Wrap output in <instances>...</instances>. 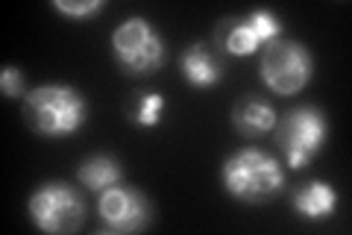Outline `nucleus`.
Wrapping results in <instances>:
<instances>
[{"label":"nucleus","mask_w":352,"mask_h":235,"mask_svg":"<svg viewBox=\"0 0 352 235\" xmlns=\"http://www.w3.org/2000/svg\"><path fill=\"white\" fill-rule=\"evenodd\" d=\"M85 97L71 85H38L24 100L30 127L47 139L74 136L85 124Z\"/></svg>","instance_id":"1"},{"label":"nucleus","mask_w":352,"mask_h":235,"mask_svg":"<svg viewBox=\"0 0 352 235\" xmlns=\"http://www.w3.org/2000/svg\"><path fill=\"white\" fill-rule=\"evenodd\" d=\"M220 180L232 197L247 200V203H261V200H270L282 192L285 174L273 156L256 147H244L223 162Z\"/></svg>","instance_id":"2"},{"label":"nucleus","mask_w":352,"mask_h":235,"mask_svg":"<svg viewBox=\"0 0 352 235\" xmlns=\"http://www.w3.org/2000/svg\"><path fill=\"white\" fill-rule=\"evenodd\" d=\"M112 53L115 62L132 76H144L162 68L164 44L156 27L144 18H126L112 32Z\"/></svg>","instance_id":"3"},{"label":"nucleus","mask_w":352,"mask_h":235,"mask_svg":"<svg viewBox=\"0 0 352 235\" xmlns=\"http://www.w3.org/2000/svg\"><path fill=\"white\" fill-rule=\"evenodd\" d=\"M311 53L300 41L273 39L261 53V80L273 94H296L311 80Z\"/></svg>","instance_id":"4"},{"label":"nucleus","mask_w":352,"mask_h":235,"mask_svg":"<svg viewBox=\"0 0 352 235\" xmlns=\"http://www.w3.org/2000/svg\"><path fill=\"white\" fill-rule=\"evenodd\" d=\"M30 218L41 232H76L85 223V203L68 183H47L30 197Z\"/></svg>","instance_id":"5"},{"label":"nucleus","mask_w":352,"mask_h":235,"mask_svg":"<svg viewBox=\"0 0 352 235\" xmlns=\"http://www.w3.org/2000/svg\"><path fill=\"white\" fill-rule=\"evenodd\" d=\"M329 136L326 118L320 109L314 106H300L285 115L279 127V144L285 150V159L291 167H305L314 159V153L323 147V141Z\"/></svg>","instance_id":"6"},{"label":"nucleus","mask_w":352,"mask_h":235,"mask_svg":"<svg viewBox=\"0 0 352 235\" xmlns=\"http://www.w3.org/2000/svg\"><path fill=\"white\" fill-rule=\"evenodd\" d=\"M97 209H100L103 223L115 232H138L150 223V203L135 188H106V192H100Z\"/></svg>","instance_id":"7"},{"label":"nucleus","mask_w":352,"mask_h":235,"mask_svg":"<svg viewBox=\"0 0 352 235\" xmlns=\"http://www.w3.org/2000/svg\"><path fill=\"white\" fill-rule=\"evenodd\" d=\"M338 194L329 183H308L294 194V209L296 215L305 221H323L335 212Z\"/></svg>","instance_id":"8"},{"label":"nucleus","mask_w":352,"mask_h":235,"mask_svg":"<svg viewBox=\"0 0 352 235\" xmlns=\"http://www.w3.org/2000/svg\"><path fill=\"white\" fill-rule=\"evenodd\" d=\"M179 68L185 74V80H188L191 85H197V88H212V85L220 83L217 59L206 48H200V44H191V48L182 53Z\"/></svg>","instance_id":"9"},{"label":"nucleus","mask_w":352,"mask_h":235,"mask_svg":"<svg viewBox=\"0 0 352 235\" xmlns=\"http://www.w3.org/2000/svg\"><path fill=\"white\" fill-rule=\"evenodd\" d=\"M276 127V112L264 100H247L235 109V130L241 136H264Z\"/></svg>","instance_id":"10"},{"label":"nucleus","mask_w":352,"mask_h":235,"mask_svg":"<svg viewBox=\"0 0 352 235\" xmlns=\"http://www.w3.org/2000/svg\"><path fill=\"white\" fill-rule=\"evenodd\" d=\"M80 180L91 192H106L112 185H120V165L112 156H91L80 165Z\"/></svg>","instance_id":"11"},{"label":"nucleus","mask_w":352,"mask_h":235,"mask_svg":"<svg viewBox=\"0 0 352 235\" xmlns=\"http://www.w3.org/2000/svg\"><path fill=\"white\" fill-rule=\"evenodd\" d=\"M261 39H258V32L252 30L247 21H241V24H232L226 32V50L232 53V56H250V53H256L261 48Z\"/></svg>","instance_id":"12"},{"label":"nucleus","mask_w":352,"mask_h":235,"mask_svg":"<svg viewBox=\"0 0 352 235\" xmlns=\"http://www.w3.org/2000/svg\"><path fill=\"white\" fill-rule=\"evenodd\" d=\"M162 109H164V97L162 94H141L132 106V121L138 127H156L162 121Z\"/></svg>","instance_id":"13"},{"label":"nucleus","mask_w":352,"mask_h":235,"mask_svg":"<svg viewBox=\"0 0 352 235\" xmlns=\"http://www.w3.org/2000/svg\"><path fill=\"white\" fill-rule=\"evenodd\" d=\"M53 9L71 18H88L103 9V0H82V3H71V0H53Z\"/></svg>","instance_id":"14"},{"label":"nucleus","mask_w":352,"mask_h":235,"mask_svg":"<svg viewBox=\"0 0 352 235\" xmlns=\"http://www.w3.org/2000/svg\"><path fill=\"white\" fill-rule=\"evenodd\" d=\"M0 88H3V97H21L24 94V80H21V71L12 65H3V74H0Z\"/></svg>","instance_id":"15"}]
</instances>
